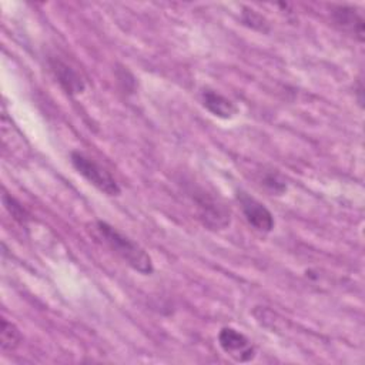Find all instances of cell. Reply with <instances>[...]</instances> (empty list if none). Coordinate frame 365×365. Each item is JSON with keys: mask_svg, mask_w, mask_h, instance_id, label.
I'll use <instances>...</instances> for the list:
<instances>
[{"mask_svg": "<svg viewBox=\"0 0 365 365\" xmlns=\"http://www.w3.org/2000/svg\"><path fill=\"white\" fill-rule=\"evenodd\" d=\"M94 230L98 234L100 240L117 254L130 268L137 271L141 275H151L154 265L151 257L141 248L135 241L120 232L117 228L110 225L106 221L97 220L94 222Z\"/></svg>", "mask_w": 365, "mask_h": 365, "instance_id": "6da1fadb", "label": "cell"}, {"mask_svg": "<svg viewBox=\"0 0 365 365\" xmlns=\"http://www.w3.org/2000/svg\"><path fill=\"white\" fill-rule=\"evenodd\" d=\"M70 160L76 171L106 195H118L121 192V188L114 177L93 158L80 151H73L70 154Z\"/></svg>", "mask_w": 365, "mask_h": 365, "instance_id": "7a4b0ae2", "label": "cell"}, {"mask_svg": "<svg viewBox=\"0 0 365 365\" xmlns=\"http://www.w3.org/2000/svg\"><path fill=\"white\" fill-rule=\"evenodd\" d=\"M192 200L197 205L198 217L208 230H224L231 222L230 210L207 191L198 188L192 192Z\"/></svg>", "mask_w": 365, "mask_h": 365, "instance_id": "3957f363", "label": "cell"}, {"mask_svg": "<svg viewBox=\"0 0 365 365\" xmlns=\"http://www.w3.org/2000/svg\"><path fill=\"white\" fill-rule=\"evenodd\" d=\"M217 339L225 355L232 358L235 362H250L257 355L254 344L242 332L232 327L221 328Z\"/></svg>", "mask_w": 365, "mask_h": 365, "instance_id": "277c9868", "label": "cell"}, {"mask_svg": "<svg viewBox=\"0 0 365 365\" xmlns=\"http://www.w3.org/2000/svg\"><path fill=\"white\" fill-rule=\"evenodd\" d=\"M237 201L240 202L242 215L254 230L259 232H271L274 230V215L262 202L244 191L237 192Z\"/></svg>", "mask_w": 365, "mask_h": 365, "instance_id": "5b68a950", "label": "cell"}, {"mask_svg": "<svg viewBox=\"0 0 365 365\" xmlns=\"http://www.w3.org/2000/svg\"><path fill=\"white\" fill-rule=\"evenodd\" d=\"M332 21L342 31L351 34L358 41H364V29L365 20L362 13L352 6H335L331 11Z\"/></svg>", "mask_w": 365, "mask_h": 365, "instance_id": "8992f818", "label": "cell"}, {"mask_svg": "<svg viewBox=\"0 0 365 365\" xmlns=\"http://www.w3.org/2000/svg\"><path fill=\"white\" fill-rule=\"evenodd\" d=\"M48 63L57 83L68 96H77L84 91L86 83L76 68L57 57L50 58Z\"/></svg>", "mask_w": 365, "mask_h": 365, "instance_id": "52a82bcc", "label": "cell"}, {"mask_svg": "<svg viewBox=\"0 0 365 365\" xmlns=\"http://www.w3.org/2000/svg\"><path fill=\"white\" fill-rule=\"evenodd\" d=\"M201 104L214 117H218L222 120H231L238 114L237 104L215 90H210V88L202 90Z\"/></svg>", "mask_w": 365, "mask_h": 365, "instance_id": "ba28073f", "label": "cell"}, {"mask_svg": "<svg viewBox=\"0 0 365 365\" xmlns=\"http://www.w3.org/2000/svg\"><path fill=\"white\" fill-rule=\"evenodd\" d=\"M23 342V335L20 329L11 321L1 318L0 329V346L1 351H14Z\"/></svg>", "mask_w": 365, "mask_h": 365, "instance_id": "9c48e42d", "label": "cell"}, {"mask_svg": "<svg viewBox=\"0 0 365 365\" xmlns=\"http://www.w3.org/2000/svg\"><path fill=\"white\" fill-rule=\"evenodd\" d=\"M3 204L6 207V210L10 212V215L20 224H26L30 220V214L27 212V210L11 195L9 194H3Z\"/></svg>", "mask_w": 365, "mask_h": 365, "instance_id": "30bf717a", "label": "cell"}, {"mask_svg": "<svg viewBox=\"0 0 365 365\" xmlns=\"http://www.w3.org/2000/svg\"><path fill=\"white\" fill-rule=\"evenodd\" d=\"M241 20L245 26H248L254 30H258V31H262V33H267L269 30L267 20L252 9L244 7L242 14H241Z\"/></svg>", "mask_w": 365, "mask_h": 365, "instance_id": "8fae6325", "label": "cell"}, {"mask_svg": "<svg viewBox=\"0 0 365 365\" xmlns=\"http://www.w3.org/2000/svg\"><path fill=\"white\" fill-rule=\"evenodd\" d=\"M269 192L281 195L282 192L287 191V184L285 181L277 174V173H265L262 177L261 182Z\"/></svg>", "mask_w": 365, "mask_h": 365, "instance_id": "7c38bea8", "label": "cell"}]
</instances>
